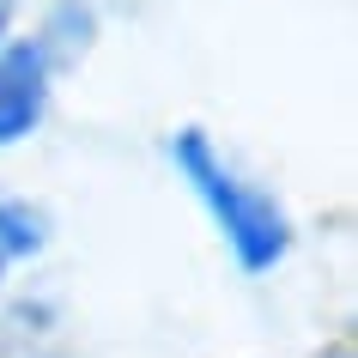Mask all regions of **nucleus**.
<instances>
[{"mask_svg":"<svg viewBox=\"0 0 358 358\" xmlns=\"http://www.w3.org/2000/svg\"><path fill=\"white\" fill-rule=\"evenodd\" d=\"M176 164L189 170V182L201 189V201L219 213V225H225L231 249H237V262H243L249 273H262V267H273L285 255V243H292L285 213L273 207L262 189H249L231 164H219L201 134H182V140H176Z\"/></svg>","mask_w":358,"mask_h":358,"instance_id":"obj_1","label":"nucleus"},{"mask_svg":"<svg viewBox=\"0 0 358 358\" xmlns=\"http://www.w3.org/2000/svg\"><path fill=\"white\" fill-rule=\"evenodd\" d=\"M43 97H49V49L43 43L0 49V146L37 128Z\"/></svg>","mask_w":358,"mask_h":358,"instance_id":"obj_2","label":"nucleus"},{"mask_svg":"<svg viewBox=\"0 0 358 358\" xmlns=\"http://www.w3.org/2000/svg\"><path fill=\"white\" fill-rule=\"evenodd\" d=\"M31 243H37V219L24 207H13V201H0V267L13 262V255H24Z\"/></svg>","mask_w":358,"mask_h":358,"instance_id":"obj_3","label":"nucleus"},{"mask_svg":"<svg viewBox=\"0 0 358 358\" xmlns=\"http://www.w3.org/2000/svg\"><path fill=\"white\" fill-rule=\"evenodd\" d=\"M6 13H13V0H0V19H6Z\"/></svg>","mask_w":358,"mask_h":358,"instance_id":"obj_4","label":"nucleus"}]
</instances>
